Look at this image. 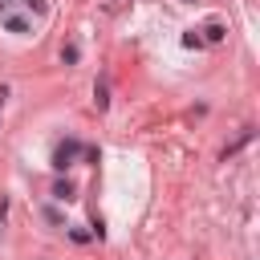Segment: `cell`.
I'll use <instances>...</instances> for the list:
<instances>
[{"mask_svg":"<svg viewBox=\"0 0 260 260\" xmlns=\"http://www.w3.org/2000/svg\"><path fill=\"white\" fill-rule=\"evenodd\" d=\"M77 154H81V142H77V138H65V142L53 150V167H57V171H65V167H69Z\"/></svg>","mask_w":260,"mask_h":260,"instance_id":"cell-1","label":"cell"},{"mask_svg":"<svg viewBox=\"0 0 260 260\" xmlns=\"http://www.w3.org/2000/svg\"><path fill=\"white\" fill-rule=\"evenodd\" d=\"M73 195H77V187H73L69 179H57V183H53V199H61V203H69Z\"/></svg>","mask_w":260,"mask_h":260,"instance_id":"cell-2","label":"cell"},{"mask_svg":"<svg viewBox=\"0 0 260 260\" xmlns=\"http://www.w3.org/2000/svg\"><path fill=\"white\" fill-rule=\"evenodd\" d=\"M223 37H228V28H223L219 20H211V24L203 28V41H211V45H215V41H223Z\"/></svg>","mask_w":260,"mask_h":260,"instance_id":"cell-3","label":"cell"},{"mask_svg":"<svg viewBox=\"0 0 260 260\" xmlns=\"http://www.w3.org/2000/svg\"><path fill=\"white\" fill-rule=\"evenodd\" d=\"M4 24H8V32H16V37L28 32V20H24V16H4Z\"/></svg>","mask_w":260,"mask_h":260,"instance_id":"cell-4","label":"cell"},{"mask_svg":"<svg viewBox=\"0 0 260 260\" xmlns=\"http://www.w3.org/2000/svg\"><path fill=\"white\" fill-rule=\"evenodd\" d=\"M248 142H252V130H240V138H236V142H232V146L223 150V158H232V154H236V150H244Z\"/></svg>","mask_w":260,"mask_h":260,"instance_id":"cell-5","label":"cell"},{"mask_svg":"<svg viewBox=\"0 0 260 260\" xmlns=\"http://www.w3.org/2000/svg\"><path fill=\"white\" fill-rule=\"evenodd\" d=\"M93 102H98V110H106V106H110V89H106V81H98V85H93Z\"/></svg>","mask_w":260,"mask_h":260,"instance_id":"cell-6","label":"cell"},{"mask_svg":"<svg viewBox=\"0 0 260 260\" xmlns=\"http://www.w3.org/2000/svg\"><path fill=\"white\" fill-rule=\"evenodd\" d=\"M77 57H81L77 45H65V49H61V61H65V65H77Z\"/></svg>","mask_w":260,"mask_h":260,"instance_id":"cell-7","label":"cell"},{"mask_svg":"<svg viewBox=\"0 0 260 260\" xmlns=\"http://www.w3.org/2000/svg\"><path fill=\"white\" fill-rule=\"evenodd\" d=\"M183 45H187V49H195V45H203V37H199V32H195V28H191V32H187V37H183Z\"/></svg>","mask_w":260,"mask_h":260,"instance_id":"cell-8","label":"cell"},{"mask_svg":"<svg viewBox=\"0 0 260 260\" xmlns=\"http://www.w3.org/2000/svg\"><path fill=\"white\" fill-rule=\"evenodd\" d=\"M24 4H28L32 12H45V0H24Z\"/></svg>","mask_w":260,"mask_h":260,"instance_id":"cell-9","label":"cell"},{"mask_svg":"<svg viewBox=\"0 0 260 260\" xmlns=\"http://www.w3.org/2000/svg\"><path fill=\"white\" fill-rule=\"evenodd\" d=\"M4 8H8V0H0V12H4Z\"/></svg>","mask_w":260,"mask_h":260,"instance_id":"cell-10","label":"cell"}]
</instances>
